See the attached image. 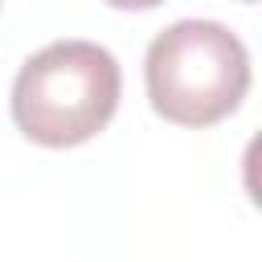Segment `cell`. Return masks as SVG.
<instances>
[{
    "label": "cell",
    "mask_w": 262,
    "mask_h": 262,
    "mask_svg": "<svg viewBox=\"0 0 262 262\" xmlns=\"http://www.w3.org/2000/svg\"><path fill=\"white\" fill-rule=\"evenodd\" d=\"M123 70L98 41H53L37 49L12 82V123L41 147L94 139L119 111Z\"/></svg>",
    "instance_id": "6da1fadb"
},
{
    "label": "cell",
    "mask_w": 262,
    "mask_h": 262,
    "mask_svg": "<svg viewBox=\"0 0 262 262\" xmlns=\"http://www.w3.org/2000/svg\"><path fill=\"white\" fill-rule=\"evenodd\" d=\"M151 111L176 127H209L233 115L250 90V49L221 20H176L143 57Z\"/></svg>",
    "instance_id": "7a4b0ae2"
},
{
    "label": "cell",
    "mask_w": 262,
    "mask_h": 262,
    "mask_svg": "<svg viewBox=\"0 0 262 262\" xmlns=\"http://www.w3.org/2000/svg\"><path fill=\"white\" fill-rule=\"evenodd\" d=\"M111 8H131V12H143V8H156V4H164V0H106Z\"/></svg>",
    "instance_id": "3957f363"
},
{
    "label": "cell",
    "mask_w": 262,
    "mask_h": 262,
    "mask_svg": "<svg viewBox=\"0 0 262 262\" xmlns=\"http://www.w3.org/2000/svg\"><path fill=\"white\" fill-rule=\"evenodd\" d=\"M246 4H254V0H246Z\"/></svg>",
    "instance_id": "277c9868"
}]
</instances>
